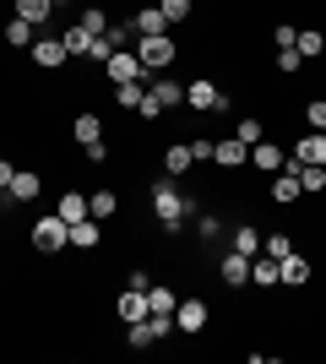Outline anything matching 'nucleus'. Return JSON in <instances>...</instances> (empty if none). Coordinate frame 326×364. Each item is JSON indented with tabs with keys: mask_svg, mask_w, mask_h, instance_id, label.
Here are the masks:
<instances>
[{
	"mask_svg": "<svg viewBox=\"0 0 326 364\" xmlns=\"http://www.w3.org/2000/svg\"><path fill=\"white\" fill-rule=\"evenodd\" d=\"M153 213H158V223H163V234H174L185 218H196V201H190L174 180H163V185H153Z\"/></svg>",
	"mask_w": 326,
	"mask_h": 364,
	"instance_id": "f257e3e1",
	"label": "nucleus"
},
{
	"mask_svg": "<svg viewBox=\"0 0 326 364\" xmlns=\"http://www.w3.org/2000/svg\"><path fill=\"white\" fill-rule=\"evenodd\" d=\"M136 60L147 76H163L174 65V44H169V33H147V38H136Z\"/></svg>",
	"mask_w": 326,
	"mask_h": 364,
	"instance_id": "f03ea898",
	"label": "nucleus"
},
{
	"mask_svg": "<svg viewBox=\"0 0 326 364\" xmlns=\"http://www.w3.org/2000/svg\"><path fill=\"white\" fill-rule=\"evenodd\" d=\"M33 245H38L44 256H60L65 245H71V223H65L60 213L55 218H33Z\"/></svg>",
	"mask_w": 326,
	"mask_h": 364,
	"instance_id": "7ed1b4c3",
	"label": "nucleus"
},
{
	"mask_svg": "<svg viewBox=\"0 0 326 364\" xmlns=\"http://www.w3.org/2000/svg\"><path fill=\"white\" fill-rule=\"evenodd\" d=\"M185 104L196 109V114H212V109H229V92L202 76V82H185Z\"/></svg>",
	"mask_w": 326,
	"mask_h": 364,
	"instance_id": "20e7f679",
	"label": "nucleus"
},
{
	"mask_svg": "<svg viewBox=\"0 0 326 364\" xmlns=\"http://www.w3.org/2000/svg\"><path fill=\"white\" fill-rule=\"evenodd\" d=\"M174 332L202 337L207 332V299H180V304H174Z\"/></svg>",
	"mask_w": 326,
	"mask_h": 364,
	"instance_id": "39448f33",
	"label": "nucleus"
},
{
	"mask_svg": "<svg viewBox=\"0 0 326 364\" xmlns=\"http://www.w3.org/2000/svg\"><path fill=\"white\" fill-rule=\"evenodd\" d=\"M65 60H71L65 38H33V65H38V71H60Z\"/></svg>",
	"mask_w": 326,
	"mask_h": 364,
	"instance_id": "423d86ee",
	"label": "nucleus"
},
{
	"mask_svg": "<svg viewBox=\"0 0 326 364\" xmlns=\"http://www.w3.org/2000/svg\"><path fill=\"white\" fill-rule=\"evenodd\" d=\"M147 98H153L158 109H180V104H185V82H174V76L163 71V76L147 82Z\"/></svg>",
	"mask_w": 326,
	"mask_h": 364,
	"instance_id": "0eeeda50",
	"label": "nucleus"
},
{
	"mask_svg": "<svg viewBox=\"0 0 326 364\" xmlns=\"http://www.w3.org/2000/svg\"><path fill=\"white\" fill-rule=\"evenodd\" d=\"M104 71H109V82H147V71H141V60H136V49H114Z\"/></svg>",
	"mask_w": 326,
	"mask_h": 364,
	"instance_id": "6e6552de",
	"label": "nucleus"
},
{
	"mask_svg": "<svg viewBox=\"0 0 326 364\" xmlns=\"http://www.w3.org/2000/svg\"><path fill=\"white\" fill-rule=\"evenodd\" d=\"M212 164L217 168H245L250 164V147L239 136H223V141H212Z\"/></svg>",
	"mask_w": 326,
	"mask_h": 364,
	"instance_id": "1a4fd4ad",
	"label": "nucleus"
},
{
	"mask_svg": "<svg viewBox=\"0 0 326 364\" xmlns=\"http://www.w3.org/2000/svg\"><path fill=\"white\" fill-rule=\"evenodd\" d=\"M217 277H223L229 289H245V283H250V256H239V250H229V256L217 261Z\"/></svg>",
	"mask_w": 326,
	"mask_h": 364,
	"instance_id": "9d476101",
	"label": "nucleus"
},
{
	"mask_svg": "<svg viewBox=\"0 0 326 364\" xmlns=\"http://www.w3.org/2000/svg\"><path fill=\"white\" fill-rule=\"evenodd\" d=\"M153 310H147V289H131L125 283V294H120V321L125 326H136V321H147Z\"/></svg>",
	"mask_w": 326,
	"mask_h": 364,
	"instance_id": "9b49d317",
	"label": "nucleus"
},
{
	"mask_svg": "<svg viewBox=\"0 0 326 364\" xmlns=\"http://www.w3.org/2000/svg\"><path fill=\"white\" fill-rule=\"evenodd\" d=\"M250 164H256V168H261V174H278V168L283 164H288V158H283V147H278V141H256V147H250Z\"/></svg>",
	"mask_w": 326,
	"mask_h": 364,
	"instance_id": "f8f14e48",
	"label": "nucleus"
},
{
	"mask_svg": "<svg viewBox=\"0 0 326 364\" xmlns=\"http://www.w3.org/2000/svg\"><path fill=\"white\" fill-rule=\"evenodd\" d=\"M294 164H326V131H310V136H299Z\"/></svg>",
	"mask_w": 326,
	"mask_h": 364,
	"instance_id": "ddd939ff",
	"label": "nucleus"
},
{
	"mask_svg": "<svg viewBox=\"0 0 326 364\" xmlns=\"http://www.w3.org/2000/svg\"><path fill=\"white\" fill-rule=\"evenodd\" d=\"M278 277H283V283H288V289H299V283H310V261L288 250V256L278 261Z\"/></svg>",
	"mask_w": 326,
	"mask_h": 364,
	"instance_id": "4468645a",
	"label": "nucleus"
},
{
	"mask_svg": "<svg viewBox=\"0 0 326 364\" xmlns=\"http://www.w3.org/2000/svg\"><path fill=\"white\" fill-rule=\"evenodd\" d=\"M131 28H136V38H147V33H169V16L158 11V6H141V11L131 16Z\"/></svg>",
	"mask_w": 326,
	"mask_h": 364,
	"instance_id": "2eb2a0df",
	"label": "nucleus"
},
{
	"mask_svg": "<svg viewBox=\"0 0 326 364\" xmlns=\"http://www.w3.org/2000/svg\"><path fill=\"white\" fill-rule=\"evenodd\" d=\"M163 168H169V174H190V168H196V152H190V141H174V147H163Z\"/></svg>",
	"mask_w": 326,
	"mask_h": 364,
	"instance_id": "dca6fc26",
	"label": "nucleus"
},
{
	"mask_svg": "<svg viewBox=\"0 0 326 364\" xmlns=\"http://www.w3.org/2000/svg\"><path fill=\"white\" fill-rule=\"evenodd\" d=\"M299 196H305V191H299V168L288 164V174H278V180H272V201H283V207H294Z\"/></svg>",
	"mask_w": 326,
	"mask_h": 364,
	"instance_id": "f3484780",
	"label": "nucleus"
},
{
	"mask_svg": "<svg viewBox=\"0 0 326 364\" xmlns=\"http://www.w3.org/2000/svg\"><path fill=\"white\" fill-rule=\"evenodd\" d=\"M38 191H44V180H38V174H16L11 191H0V196H6V201H38Z\"/></svg>",
	"mask_w": 326,
	"mask_h": 364,
	"instance_id": "a211bd4d",
	"label": "nucleus"
},
{
	"mask_svg": "<svg viewBox=\"0 0 326 364\" xmlns=\"http://www.w3.org/2000/svg\"><path fill=\"white\" fill-rule=\"evenodd\" d=\"M98 240H104L98 218H82V223H71V245H77V250H98Z\"/></svg>",
	"mask_w": 326,
	"mask_h": 364,
	"instance_id": "6ab92c4d",
	"label": "nucleus"
},
{
	"mask_svg": "<svg viewBox=\"0 0 326 364\" xmlns=\"http://www.w3.org/2000/svg\"><path fill=\"white\" fill-rule=\"evenodd\" d=\"M174 304H180V294H174L169 283H153V289H147V310H153V316H174Z\"/></svg>",
	"mask_w": 326,
	"mask_h": 364,
	"instance_id": "aec40b11",
	"label": "nucleus"
},
{
	"mask_svg": "<svg viewBox=\"0 0 326 364\" xmlns=\"http://www.w3.org/2000/svg\"><path fill=\"white\" fill-rule=\"evenodd\" d=\"M71 131H77V147L104 141V120H98V114H77V125H71Z\"/></svg>",
	"mask_w": 326,
	"mask_h": 364,
	"instance_id": "412c9836",
	"label": "nucleus"
},
{
	"mask_svg": "<svg viewBox=\"0 0 326 364\" xmlns=\"http://www.w3.org/2000/svg\"><path fill=\"white\" fill-rule=\"evenodd\" d=\"M250 283H256V289H278V283H283V277H278V261H272V256H266V261L250 256Z\"/></svg>",
	"mask_w": 326,
	"mask_h": 364,
	"instance_id": "4be33fe9",
	"label": "nucleus"
},
{
	"mask_svg": "<svg viewBox=\"0 0 326 364\" xmlns=\"http://www.w3.org/2000/svg\"><path fill=\"white\" fill-rule=\"evenodd\" d=\"M0 38H6V44H11V49H33V22H22V16H11Z\"/></svg>",
	"mask_w": 326,
	"mask_h": 364,
	"instance_id": "5701e85b",
	"label": "nucleus"
},
{
	"mask_svg": "<svg viewBox=\"0 0 326 364\" xmlns=\"http://www.w3.org/2000/svg\"><path fill=\"white\" fill-rule=\"evenodd\" d=\"M141 98H147V82H114V104L120 109H141Z\"/></svg>",
	"mask_w": 326,
	"mask_h": 364,
	"instance_id": "b1692460",
	"label": "nucleus"
},
{
	"mask_svg": "<svg viewBox=\"0 0 326 364\" xmlns=\"http://www.w3.org/2000/svg\"><path fill=\"white\" fill-rule=\"evenodd\" d=\"M294 168H299V191H305V196L326 191V168H321V164H294Z\"/></svg>",
	"mask_w": 326,
	"mask_h": 364,
	"instance_id": "393cba45",
	"label": "nucleus"
},
{
	"mask_svg": "<svg viewBox=\"0 0 326 364\" xmlns=\"http://www.w3.org/2000/svg\"><path fill=\"white\" fill-rule=\"evenodd\" d=\"M60 218H65V223H82V218H93V213H87V196H82V191H65V196H60Z\"/></svg>",
	"mask_w": 326,
	"mask_h": 364,
	"instance_id": "a878e982",
	"label": "nucleus"
},
{
	"mask_svg": "<svg viewBox=\"0 0 326 364\" xmlns=\"http://www.w3.org/2000/svg\"><path fill=\"white\" fill-rule=\"evenodd\" d=\"M49 11H55V0H16V16H22V22H33V28H38V22H49Z\"/></svg>",
	"mask_w": 326,
	"mask_h": 364,
	"instance_id": "bb28decb",
	"label": "nucleus"
},
{
	"mask_svg": "<svg viewBox=\"0 0 326 364\" xmlns=\"http://www.w3.org/2000/svg\"><path fill=\"white\" fill-rule=\"evenodd\" d=\"M87 213L93 218H114L120 213V196H114V191H93V196H87Z\"/></svg>",
	"mask_w": 326,
	"mask_h": 364,
	"instance_id": "cd10ccee",
	"label": "nucleus"
},
{
	"mask_svg": "<svg viewBox=\"0 0 326 364\" xmlns=\"http://www.w3.org/2000/svg\"><path fill=\"white\" fill-rule=\"evenodd\" d=\"M234 250H239V256H256V250H261V234H256V223H239V228H234Z\"/></svg>",
	"mask_w": 326,
	"mask_h": 364,
	"instance_id": "c85d7f7f",
	"label": "nucleus"
},
{
	"mask_svg": "<svg viewBox=\"0 0 326 364\" xmlns=\"http://www.w3.org/2000/svg\"><path fill=\"white\" fill-rule=\"evenodd\" d=\"M299 55H305V60H321V55H326V38H321V33H315V28H305V33H299Z\"/></svg>",
	"mask_w": 326,
	"mask_h": 364,
	"instance_id": "c756f323",
	"label": "nucleus"
},
{
	"mask_svg": "<svg viewBox=\"0 0 326 364\" xmlns=\"http://www.w3.org/2000/svg\"><path fill=\"white\" fill-rule=\"evenodd\" d=\"M60 38H65V49H71V55H87V49H93V33L82 28V22H77L71 33H60Z\"/></svg>",
	"mask_w": 326,
	"mask_h": 364,
	"instance_id": "7c9ffc66",
	"label": "nucleus"
},
{
	"mask_svg": "<svg viewBox=\"0 0 326 364\" xmlns=\"http://www.w3.org/2000/svg\"><path fill=\"white\" fill-rule=\"evenodd\" d=\"M77 22H82V28H87V33H93V38H98V33L109 28V11H104V6H87V11H82Z\"/></svg>",
	"mask_w": 326,
	"mask_h": 364,
	"instance_id": "2f4dec72",
	"label": "nucleus"
},
{
	"mask_svg": "<svg viewBox=\"0 0 326 364\" xmlns=\"http://www.w3.org/2000/svg\"><path fill=\"white\" fill-rule=\"evenodd\" d=\"M234 136L245 141V147H256V141L266 136V125H261V120H239V125H234Z\"/></svg>",
	"mask_w": 326,
	"mask_h": 364,
	"instance_id": "473e14b6",
	"label": "nucleus"
},
{
	"mask_svg": "<svg viewBox=\"0 0 326 364\" xmlns=\"http://www.w3.org/2000/svg\"><path fill=\"white\" fill-rule=\"evenodd\" d=\"M261 250H266L272 261H283L288 250H294V240H288V234H272V240H261Z\"/></svg>",
	"mask_w": 326,
	"mask_h": 364,
	"instance_id": "72a5a7b5",
	"label": "nucleus"
},
{
	"mask_svg": "<svg viewBox=\"0 0 326 364\" xmlns=\"http://www.w3.org/2000/svg\"><path fill=\"white\" fill-rule=\"evenodd\" d=\"M299 65H305V55H299V49H278V71H283V76H299Z\"/></svg>",
	"mask_w": 326,
	"mask_h": 364,
	"instance_id": "f704fd0d",
	"label": "nucleus"
},
{
	"mask_svg": "<svg viewBox=\"0 0 326 364\" xmlns=\"http://www.w3.org/2000/svg\"><path fill=\"white\" fill-rule=\"evenodd\" d=\"M305 120H310V131H326V98H310V104H305Z\"/></svg>",
	"mask_w": 326,
	"mask_h": 364,
	"instance_id": "c9c22d12",
	"label": "nucleus"
},
{
	"mask_svg": "<svg viewBox=\"0 0 326 364\" xmlns=\"http://www.w3.org/2000/svg\"><path fill=\"white\" fill-rule=\"evenodd\" d=\"M158 11L169 16V22H185V16H190V0H158Z\"/></svg>",
	"mask_w": 326,
	"mask_h": 364,
	"instance_id": "e433bc0d",
	"label": "nucleus"
},
{
	"mask_svg": "<svg viewBox=\"0 0 326 364\" xmlns=\"http://www.w3.org/2000/svg\"><path fill=\"white\" fill-rule=\"evenodd\" d=\"M196 228H202V240H217V234H223V218L207 213V218H196Z\"/></svg>",
	"mask_w": 326,
	"mask_h": 364,
	"instance_id": "4c0bfd02",
	"label": "nucleus"
},
{
	"mask_svg": "<svg viewBox=\"0 0 326 364\" xmlns=\"http://www.w3.org/2000/svg\"><path fill=\"white\" fill-rule=\"evenodd\" d=\"M190 152H196V164H212V141H207V136L190 141Z\"/></svg>",
	"mask_w": 326,
	"mask_h": 364,
	"instance_id": "58836bf2",
	"label": "nucleus"
},
{
	"mask_svg": "<svg viewBox=\"0 0 326 364\" xmlns=\"http://www.w3.org/2000/svg\"><path fill=\"white\" fill-rule=\"evenodd\" d=\"M272 38H278V49H294V44H299V33H294V28H288V22H283V28H278V33H272Z\"/></svg>",
	"mask_w": 326,
	"mask_h": 364,
	"instance_id": "ea45409f",
	"label": "nucleus"
},
{
	"mask_svg": "<svg viewBox=\"0 0 326 364\" xmlns=\"http://www.w3.org/2000/svg\"><path fill=\"white\" fill-rule=\"evenodd\" d=\"M87 152V164H109V141H93V147H82Z\"/></svg>",
	"mask_w": 326,
	"mask_h": 364,
	"instance_id": "a19ab883",
	"label": "nucleus"
},
{
	"mask_svg": "<svg viewBox=\"0 0 326 364\" xmlns=\"http://www.w3.org/2000/svg\"><path fill=\"white\" fill-rule=\"evenodd\" d=\"M11 180H16V168L6 164V158H0V191H11Z\"/></svg>",
	"mask_w": 326,
	"mask_h": 364,
	"instance_id": "79ce46f5",
	"label": "nucleus"
},
{
	"mask_svg": "<svg viewBox=\"0 0 326 364\" xmlns=\"http://www.w3.org/2000/svg\"><path fill=\"white\" fill-rule=\"evenodd\" d=\"M55 6H65V0H55Z\"/></svg>",
	"mask_w": 326,
	"mask_h": 364,
	"instance_id": "37998d69",
	"label": "nucleus"
},
{
	"mask_svg": "<svg viewBox=\"0 0 326 364\" xmlns=\"http://www.w3.org/2000/svg\"><path fill=\"white\" fill-rule=\"evenodd\" d=\"M321 168H326V164H321Z\"/></svg>",
	"mask_w": 326,
	"mask_h": 364,
	"instance_id": "c03bdc74",
	"label": "nucleus"
}]
</instances>
